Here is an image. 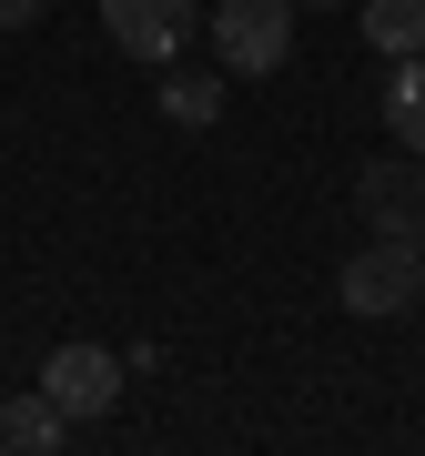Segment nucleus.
<instances>
[{
    "instance_id": "obj_1",
    "label": "nucleus",
    "mask_w": 425,
    "mask_h": 456,
    "mask_svg": "<svg viewBox=\"0 0 425 456\" xmlns=\"http://www.w3.org/2000/svg\"><path fill=\"white\" fill-rule=\"evenodd\" d=\"M212 61L233 82H274L294 61V0H212Z\"/></svg>"
},
{
    "instance_id": "obj_2",
    "label": "nucleus",
    "mask_w": 425,
    "mask_h": 456,
    "mask_svg": "<svg viewBox=\"0 0 425 456\" xmlns=\"http://www.w3.org/2000/svg\"><path fill=\"white\" fill-rule=\"evenodd\" d=\"M334 305L365 314V325H375V314H415V305H425V244L375 233V244H365V254L334 274Z\"/></svg>"
},
{
    "instance_id": "obj_3",
    "label": "nucleus",
    "mask_w": 425,
    "mask_h": 456,
    "mask_svg": "<svg viewBox=\"0 0 425 456\" xmlns=\"http://www.w3.org/2000/svg\"><path fill=\"white\" fill-rule=\"evenodd\" d=\"M122 386H132V365L112 355V345H51V355H41V395L71 426H101V416L122 406Z\"/></svg>"
},
{
    "instance_id": "obj_4",
    "label": "nucleus",
    "mask_w": 425,
    "mask_h": 456,
    "mask_svg": "<svg viewBox=\"0 0 425 456\" xmlns=\"http://www.w3.org/2000/svg\"><path fill=\"white\" fill-rule=\"evenodd\" d=\"M101 31H112L132 61H182L193 51V31H203V0H101Z\"/></svg>"
},
{
    "instance_id": "obj_5",
    "label": "nucleus",
    "mask_w": 425,
    "mask_h": 456,
    "mask_svg": "<svg viewBox=\"0 0 425 456\" xmlns=\"http://www.w3.org/2000/svg\"><path fill=\"white\" fill-rule=\"evenodd\" d=\"M355 203H365V224H375V233L425 244V152H385V163H365Z\"/></svg>"
},
{
    "instance_id": "obj_6",
    "label": "nucleus",
    "mask_w": 425,
    "mask_h": 456,
    "mask_svg": "<svg viewBox=\"0 0 425 456\" xmlns=\"http://www.w3.org/2000/svg\"><path fill=\"white\" fill-rule=\"evenodd\" d=\"M355 20H365L375 61H415L425 51V0H355Z\"/></svg>"
},
{
    "instance_id": "obj_7",
    "label": "nucleus",
    "mask_w": 425,
    "mask_h": 456,
    "mask_svg": "<svg viewBox=\"0 0 425 456\" xmlns=\"http://www.w3.org/2000/svg\"><path fill=\"white\" fill-rule=\"evenodd\" d=\"M163 122L212 132V122H223V71H182V61H163Z\"/></svg>"
},
{
    "instance_id": "obj_8",
    "label": "nucleus",
    "mask_w": 425,
    "mask_h": 456,
    "mask_svg": "<svg viewBox=\"0 0 425 456\" xmlns=\"http://www.w3.org/2000/svg\"><path fill=\"white\" fill-rule=\"evenodd\" d=\"M385 132H395L405 152H425V51L385 71Z\"/></svg>"
},
{
    "instance_id": "obj_9",
    "label": "nucleus",
    "mask_w": 425,
    "mask_h": 456,
    "mask_svg": "<svg viewBox=\"0 0 425 456\" xmlns=\"http://www.w3.org/2000/svg\"><path fill=\"white\" fill-rule=\"evenodd\" d=\"M71 436V416L51 406V395L31 386V395H11V406H0V446H61Z\"/></svg>"
},
{
    "instance_id": "obj_10",
    "label": "nucleus",
    "mask_w": 425,
    "mask_h": 456,
    "mask_svg": "<svg viewBox=\"0 0 425 456\" xmlns=\"http://www.w3.org/2000/svg\"><path fill=\"white\" fill-rule=\"evenodd\" d=\"M41 11H51V0H0V31H31Z\"/></svg>"
},
{
    "instance_id": "obj_11",
    "label": "nucleus",
    "mask_w": 425,
    "mask_h": 456,
    "mask_svg": "<svg viewBox=\"0 0 425 456\" xmlns=\"http://www.w3.org/2000/svg\"><path fill=\"white\" fill-rule=\"evenodd\" d=\"M294 11H344V0H294Z\"/></svg>"
}]
</instances>
